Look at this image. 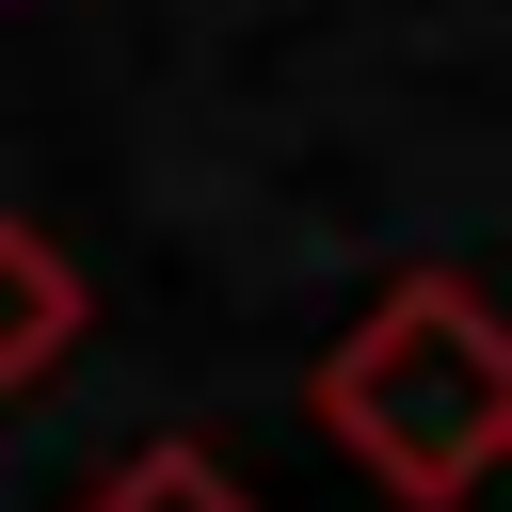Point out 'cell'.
Instances as JSON below:
<instances>
[{
	"label": "cell",
	"instance_id": "3",
	"mask_svg": "<svg viewBox=\"0 0 512 512\" xmlns=\"http://www.w3.org/2000/svg\"><path fill=\"white\" fill-rule=\"evenodd\" d=\"M80 512H256V496H240V480H224L192 432H160V448H128V464H112Z\"/></svg>",
	"mask_w": 512,
	"mask_h": 512
},
{
	"label": "cell",
	"instance_id": "1",
	"mask_svg": "<svg viewBox=\"0 0 512 512\" xmlns=\"http://www.w3.org/2000/svg\"><path fill=\"white\" fill-rule=\"evenodd\" d=\"M320 448L384 496V512H464L512 464V320L464 272H400L320 368H304Z\"/></svg>",
	"mask_w": 512,
	"mask_h": 512
},
{
	"label": "cell",
	"instance_id": "2",
	"mask_svg": "<svg viewBox=\"0 0 512 512\" xmlns=\"http://www.w3.org/2000/svg\"><path fill=\"white\" fill-rule=\"evenodd\" d=\"M80 320H96L80 256H64L48 224H16V208H0V400H16V384H48V368L80 352Z\"/></svg>",
	"mask_w": 512,
	"mask_h": 512
}]
</instances>
